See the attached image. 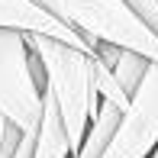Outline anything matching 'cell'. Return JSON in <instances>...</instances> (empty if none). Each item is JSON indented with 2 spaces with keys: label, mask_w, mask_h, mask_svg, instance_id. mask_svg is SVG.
<instances>
[{
  "label": "cell",
  "mask_w": 158,
  "mask_h": 158,
  "mask_svg": "<svg viewBox=\"0 0 158 158\" xmlns=\"http://www.w3.org/2000/svg\"><path fill=\"white\" fill-rule=\"evenodd\" d=\"M0 26H10V29H23V32H42V35H55L61 42L84 48V52L94 55L97 45L87 39L84 32H77L71 23L58 19L55 13L42 10L32 0H0Z\"/></svg>",
  "instance_id": "5"
},
{
  "label": "cell",
  "mask_w": 158,
  "mask_h": 158,
  "mask_svg": "<svg viewBox=\"0 0 158 158\" xmlns=\"http://www.w3.org/2000/svg\"><path fill=\"white\" fill-rule=\"evenodd\" d=\"M16 126V123H10L6 119V113L0 110V155H3V145H6V135H10V129Z\"/></svg>",
  "instance_id": "12"
},
{
  "label": "cell",
  "mask_w": 158,
  "mask_h": 158,
  "mask_svg": "<svg viewBox=\"0 0 158 158\" xmlns=\"http://www.w3.org/2000/svg\"><path fill=\"white\" fill-rule=\"evenodd\" d=\"M26 39L45 64V90L58 103L71 135V148L77 152L87 135L90 119L100 110V94L94 84V55L42 32H26Z\"/></svg>",
  "instance_id": "1"
},
{
  "label": "cell",
  "mask_w": 158,
  "mask_h": 158,
  "mask_svg": "<svg viewBox=\"0 0 158 158\" xmlns=\"http://www.w3.org/2000/svg\"><path fill=\"white\" fill-rule=\"evenodd\" d=\"M32 148H35V132H23V139H19L13 158H32Z\"/></svg>",
  "instance_id": "11"
},
{
  "label": "cell",
  "mask_w": 158,
  "mask_h": 158,
  "mask_svg": "<svg viewBox=\"0 0 158 158\" xmlns=\"http://www.w3.org/2000/svg\"><path fill=\"white\" fill-rule=\"evenodd\" d=\"M74 148H71V135L68 126L61 119V110L55 103V97L45 90V100H42V119L39 129H35V148L32 158H71Z\"/></svg>",
  "instance_id": "6"
},
{
  "label": "cell",
  "mask_w": 158,
  "mask_h": 158,
  "mask_svg": "<svg viewBox=\"0 0 158 158\" xmlns=\"http://www.w3.org/2000/svg\"><path fill=\"white\" fill-rule=\"evenodd\" d=\"M148 64H152V58H145L142 52H132V48H123V52H119L116 64H113V74L119 77V84H123V90H126L129 97L139 90L142 81H145Z\"/></svg>",
  "instance_id": "8"
},
{
  "label": "cell",
  "mask_w": 158,
  "mask_h": 158,
  "mask_svg": "<svg viewBox=\"0 0 158 158\" xmlns=\"http://www.w3.org/2000/svg\"><path fill=\"white\" fill-rule=\"evenodd\" d=\"M126 3H129V6H132V10L158 32V0H126Z\"/></svg>",
  "instance_id": "10"
},
{
  "label": "cell",
  "mask_w": 158,
  "mask_h": 158,
  "mask_svg": "<svg viewBox=\"0 0 158 158\" xmlns=\"http://www.w3.org/2000/svg\"><path fill=\"white\" fill-rule=\"evenodd\" d=\"M45 87L32 71V45L23 29L0 26V110L23 132H35L42 119Z\"/></svg>",
  "instance_id": "3"
},
{
  "label": "cell",
  "mask_w": 158,
  "mask_h": 158,
  "mask_svg": "<svg viewBox=\"0 0 158 158\" xmlns=\"http://www.w3.org/2000/svg\"><path fill=\"white\" fill-rule=\"evenodd\" d=\"M152 158H158V148H155V152H152Z\"/></svg>",
  "instance_id": "13"
},
{
  "label": "cell",
  "mask_w": 158,
  "mask_h": 158,
  "mask_svg": "<svg viewBox=\"0 0 158 158\" xmlns=\"http://www.w3.org/2000/svg\"><path fill=\"white\" fill-rule=\"evenodd\" d=\"M94 84H97L100 100H110V103H116L119 110H126V106H129V100H132V97L123 90L119 77L113 74V68H110L106 61H100L97 55H94Z\"/></svg>",
  "instance_id": "9"
},
{
  "label": "cell",
  "mask_w": 158,
  "mask_h": 158,
  "mask_svg": "<svg viewBox=\"0 0 158 158\" xmlns=\"http://www.w3.org/2000/svg\"><path fill=\"white\" fill-rule=\"evenodd\" d=\"M119 119H123V110H119L116 103H110V100H100L97 116L90 119L87 135H84L81 148H77L71 158H103L106 145H110L113 132H116V126H119Z\"/></svg>",
  "instance_id": "7"
},
{
  "label": "cell",
  "mask_w": 158,
  "mask_h": 158,
  "mask_svg": "<svg viewBox=\"0 0 158 158\" xmlns=\"http://www.w3.org/2000/svg\"><path fill=\"white\" fill-rule=\"evenodd\" d=\"M158 148V61L148 64L145 81L123 110L103 158H152Z\"/></svg>",
  "instance_id": "4"
},
{
  "label": "cell",
  "mask_w": 158,
  "mask_h": 158,
  "mask_svg": "<svg viewBox=\"0 0 158 158\" xmlns=\"http://www.w3.org/2000/svg\"><path fill=\"white\" fill-rule=\"evenodd\" d=\"M32 3L71 23L94 45L113 42L119 48H132V52H142L145 58L158 61V32L126 0H32Z\"/></svg>",
  "instance_id": "2"
}]
</instances>
